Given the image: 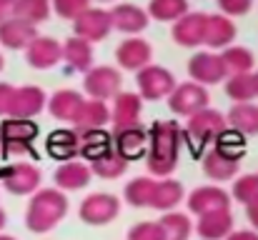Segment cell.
Here are the masks:
<instances>
[{
    "label": "cell",
    "mask_w": 258,
    "mask_h": 240,
    "mask_svg": "<svg viewBox=\"0 0 258 240\" xmlns=\"http://www.w3.org/2000/svg\"><path fill=\"white\" fill-rule=\"evenodd\" d=\"M206 23H208V13H203V10H188L183 18H178L173 23V28H171L173 43L180 45V48H198V45H203Z\"/></svg>",
    "instance_id": "11"
},
{
    "label": "cell",
    "mask_w": 258,
    "mask_h": 240,
    "mask_svg": "<svg viewBox=\"0 0 258 240\" xmlns=\"http://www.w3.org/2000/svg\"><path fill=\"white\" fill-rule=\"evenodd\" d=\"M223 130H228L226 115L213 108H203V110L193 113L185 125V135L193 138L196 143H216Z\"/></svg>",
    "instance_id": "8"
},
{
    "label": "cell",
    "mask_w": 258,
    "mask_h": 240,
    "mask_svg": "<svg viewBox=\"0 0 258 240\" xmlns=\"http://www.w3.org/2000/svg\"><path fill=\"white\" fill-rule=\"evenodd\" d=\"M83 90L90 100H113L123 90V75L113 65H93L83 75Z\"/></svg>",
    "instance_id": "3"
},
{
    "label": "cell",
    "mask_w": 258,
    "mask_h": 240,
    "mask_svg": "<svg viewBox=\"0 0 258 240\" xmlns=\"http://www.w3.org/2000/svg\"><path fill=\"white\" fill-rule=\"evenodd\" d=\"M86 98L83 93L78 90H71V88H63V90H55L50 98H48V110L55 120H63V123H71L78 118L81 108H83Z\"/></svg>",
    "instance_id": "22"
},
{
    "label": "cell",
    "mask_w": 258,
    "mask_h": 240,
    "mask_svg": "<svg viewBox=\"0 0 258 240\" xmlns=\"http://www.w3.org/2000/svg\"><path fill=\"white\" fill-rule=\"evenodd\" d=\"M226 95L236 103H251L256 98V85H253V73H241V75H228L223 80Z\"/></svg>",
    "instance_id": "37"
},
{
    "label": "cell",
    "mask_w": 258,
    "mask_h": 240,
    "mask_svg": "<svg viewBox=\"0 0 258 240\" xmlns=\"http://www.w3.org/2000/svg\"><path fill=\"white\" fill-rule=\"evenodd\" d=\"M161 228H163V238L166 240H188L190 233H193V223L185 213H178V210H171V213H163V218L158 220Z\"/></svg>",
    "instance_id": "36"
},
{
    "label": "cell",
    "mask_w": 258,
    "mask_h": 240,
    "mask_svg": "<svg viewBox=\"0 0 258 240\" xmlns=\"http://www.w3.org/2000/svg\"><path fill=\"white\" fill-rule=\"evenodd\" d=\"M166 100H168L171 113L183 115V118H190L193 113H198V110L208 108L211 95H208V88H203V85H198V83L188 80V83H178V85H175V90H173Z\"/></svg>",
    "instance_id": "7"
},
{
    "label": "cell",
    "mask_w": 258,
    "mask_h": 240,
    "mask_svg": "<svg viewBox=\"0 0 258 240\" xmlns=\"http://www.w3.org/2000/svg\"><path fill=\"white\" fill-rule=\"evenodd\" d=\"M55 15L66 18V20H76L83 10L90 8V0H50Z\"/></svg>",
    "instance_id": "41"
},
{
    "label": "cell",
    "mask_w": 258,
    "mask_h": 240,
    "mask_svg": "<svg viewBox=\"0 0 258 240\" xmlns=\"http://www.w3.org/2000/svg\"><path fill=\"white\" fill-rule=\"evenodd\" d=\"M25 60L35 70H50L58 63H63V43H58L50 35H38L25 48Z\"/></svg>",
    "instance_id": "13"
},
{
    "label": "cell",
    "mask_w": 258,
    "mask_h": 240,
    "mask_svg": "<svg viewBox=\"0 0 258 240\" xmlns=\"http://www.w3.org/2000/svg\"><path fill=\"white\" fill-rule=\"evenodd\" d=\"M0 240H15L13 235H0Z\"/></svg>",
    "instance_id": "51"
},
{
    "label": "cell",
    "mask_w": 258,
    "mask_h": 240,
    "mask_svg": "<svg viewBox=\"0 0 258 240\" xmlns=\"http://www.w3.org/2000/svg\"><path fill=\"white\" fill-rule=\"evenodd\" d=\"M115 63L123 68V70H143L146 65L153 63V48L146 38H138V35H131L125 40H120V45L115 48Z\"/></svg>",
    "instance_id": "12"
},
{
    "label": "cell",
    "mask_w": 258,
    "mask_h": 240,
    "mask_svg": "<svg viewBox=\"0 0 258 240\" xmlns=\"http://www.w3.org/2000/svg\"><path fill=\"white\" fill-rule=\"evenodd\" d=\"M105 123H110V108L103 100H90L88 98L78 113V118L73 120V130L86 133V130H100Z\"/></svg>",
    "instance_id": "29"
},
{
    "label": "cell",
    "mask_w": 258,
    "mask_h": 240,
    "mask_svg": "<svg viewBox=\"0 0 258 240\" xmlns=\"http://www.w3.org/2000/svg\"><path fill=\"white\" fill-rule=\"evenodd\" d=\"M13 93H15V85H10V83H0V115H8V113H10Z\"/></svg>",
    "instance_id": "44"
},
{
    "label": "cell",
    "mask_w": 258,
    "mask_h": 240,
    "mask_svg": "<svg viewBox=\"0 0 258 240\" xmlns=\"http://www.w3.org/2000/svg\"><path fill=\"white\" fill-rule=\"evenodd\" d=\"M13 10H15V0H0V23L13 18Z\"/></svg>",
    "instance_id": "45"
},
{
    "label": "cell",
    "mask_w": 258,
    "mask_h": 240,
    "mask_svg": "<svg viewBox=\"0 0 258 240\" xmlns=\"http://www.w3.org/2000/svg\"><path fill=\"white\" fill-rule=\"evenodd\" d=\"M238 168H241V160H233V158H228V155H223L218 148H211L203 155V173H206V178H211L216 183L233 180L238 175Z\"/></svg>",
    "instance_id": "26"
},
{
    "label": "cell",
    "mask_w": 258,
    "mask_h": 240,
    "mask_svg": "<svg viewBox=\"0 0 258 240\" xmlns=\"http://www.w3.org/2000/svg\"><path fill=\"white\" fill-rule=\"evenodd\" d=\"M196 233L201 235V240H226L233 233L231 210H218V213L201 215L198 223H196Z\"/></svg>",
    "instance_id": "25"
},
{
    "label": "cell",
    "mask_w": 258,
    "mask_h": 240,
    "mask_svg": "<svg viewBox=\"0 0 258 240\" xmlns=\"http://www.w3.org/2000/svg\"><path fill=\"white\" fill-rule=\"evenodd\" d=\"M216 3H218L221 13L228 18H241L253 8V0H216Z\"/></svg>",
    "instance_id": "43"
},
{
    "label": "cell",
    "mask_w": 258,
    "mask_h": 240,
    "mask_svg": "<svg viewBox=\"0 0 258 240\" xmlns=\"http://www.w3.org/2000/svg\"><path fill=\"white\" fill-rule=\"evenodd\" d=\"M5 223H8V215H5V210L0 208V230L5 228Z\"/></svg>",
    "instance_id": "48"
},
{
    "label": "cell",
    "mask_w": 258,
    "mask_h": 240,
    "mask_svg": "<svg viewBox=\"0 0 258 240\" xmlns=\"http://www.w3.org/2000/svg\"><path fill=\"white\" fill-rule=\"evenodd\" d=\"M226 123L231 130H236L238 135H258V105L253 103H236L228 115Z\"/></svg>",
    "instance_id": "30"
},
{
    "label": "cell",
    "mask_w": 258,
    "mask_h": 240,
    "mask_svg": "<svg viewBox=\"0 0 258 240\" xmlns=\"http://www.w3.org/2000/svg\"><path fill=\"white\" fill-rule=\"evenodd\" d=\"M50 13H53L50 0H15V10H13L15 18H20L35 28L40 23H45L50 18Z\"/></svg>",
    "instance_id": "32"
},
{
    "label": "cell",
    "mask_w": 258,
    "mask_h": 240,
    "mask_svg": "<svg viewBox=\"0 0 258 240\" xmlns=\"http://www.w3.org/2000/svg\"><path fill=\"white\" fill-rule=\"evenodd\" d=\"M141 110H143V98H141L138 93L120 90V93L113 98V108H110V123H113V130L138 125Z\"/></svg>",
    "instance_id": "20"
},
{
    "label": "cell",
    "mask_w": 258,
    "mask_h": 240,
    "mask_svg": "<svg viewBox=\"0 0 258 240\" xmlns=\"http://www.w3.org/2000/svg\"><path fill=\"white\" fill-rule=\"evenodd\" d=\"M185 205H188L190 213H196L201 218V215H208V213L231 210V195L218 185H203V188H196L185 198Z\"/></svg>",
    "instance_id": "14"
},
{
    "label": "cell",
    "mask_w": 258,
    "mask_h": 240,
    "mask_svg": "<svg viewBox=\"0 0 258 240\" xmlns=\"http://www.w3.org/2000/svg\"><path fill=\"white\" fill-rule=\"evenodd\" d=\"M113 150L125 158L128 163L136 158H143L148 153V133L141 128V125H133V128H120V130H113Z\"/></svg>",
    "instance_id": "18"
},
{
    "label": "cell",
    "mask_w": 258,
    "mask_h": 240,
    "mask_svg": "<svg viewBox=\"0 0 258 240\" xmlns=\"http://www.w3.org/2000/svg\"><path fill=\"white\" fill-rule=\"evenodd\" d=\"M221 60L228 70V75H241V73H251L256 65V55L251 53V48L246 45H228L226 50H221Z\"/></svg>",
    "instance_id": "31"
},
{
    "label": "cell",
    "mask_w": 258,
    "mask_h": 240,
    "mask_svg": "<svg viewBox=\"0 0 258 240\" xmlns=\"http://www.w3.org/2000/svg\"><path fill=\"white\" fill-rule=\"evenodd\" d=\"M38 138V125L23 118H5L0 123V143L8 155H20L30 150V143Z\"/></svg>",
    "instance_id": "4"
},
{
    "label": "cell",
    "mask_w": 258,
    "mask_h": 240,
    "mask_svg": "<svg viewBox=\"0 0 258 240\" xmlns=\"http://www.w3.org/2000/svg\"><path fill=\"white\" fill-rule=\"evenodd\" d=\"M108 150H113V138L108 133H103V128L100 130H86V133H81V155L83 158H88L93 163L95 158L105 155Z\"/></svg>",
    "instance_id": "34"
},
{
    "label": "cell",
    "mask_w": 258,
    "mask_h": 240,
    "mask_svg": "<svg viewBox=\"0 0 258 240\" xmlns=\"http://www.w3.org/2000/svg\"><path fill=\"white\" fill-rule=\"evenodd\" d=\"M5 68V58H3V53H0V70Z\"/></svg>",
    "instance_id": "50"
},
{
    "label": "cell",
    "mask_w": 258,
    "mask_h": 240,
    "mask_svg": "<svg viewBox=\"0 0 258 240\" xmlns=\"http://www.w3.org/2000/svg\"><path fill=\"white\" fill-rule=\"evenodd\" d=\"M45 148H48V155L53 160H60V163L76 160V155L81 153V133L73 130V128L53 130L45 140Z\"/></svg>",
    "instance_id": "23"
},
{
    "label": "cell",
    "mask_w": 258,
    "mask_h": 240,
    "mask_svg": "<svg viewBox=\"0 0 258 240\" xmlns=\"http://www.w3.org/2000/svg\"><path fill=\"white\" fill-rule=\"evenodd\" d=\"M113 30V23H110V13L105 8H88L83 10L76 20H73V33L76 38H83L90 45L93 43H103Z\"/></svg>",
    "instance_id": "9"
},
{
    "label": "cell",
    "mask_w": 258,
    "mask_h": 240,
    "mask_svg": "<svg viewBox=\"0 0 258 240\" xmlns=\"http://www.w3.org/2000/svg\"><path fill=\"white\" fill-rule=\"evenodd\" d=\"M48 105V95L43 88L38 85H20L13 93V103H10V113L8 118H23L30 120L38 113H43V108Z\"/></svg>",
    "instance_id": "15"
},
{
    "label": "cell",
    "mask_w": 258,
    "mask_h": 240,
    "mask_svg": "<svg viewBox=\"0 0 258 240\" xmlns=\"http://www.w3.org/2000/svg\"><path fill=\"white\" fill-rule=\"evenodd\" d=\"M68 215V198L58 188H43L30 195L25 210V228L30 233H50L63 218Z\"/></svg>",
    "instance_id": "2"
},
{
    "label": "cell",
    "mask_w": 258,
    "mask_h": 240,
    "mask_svg": "<svg viewBox=\"0 0 258 240\" xmlns=\"http://www.w3.org/2000/svg\"><path fill=\"white\" fill-rule=\"evenodd\" d=\"M136 83H138V95L143 100H166L175 90V85H178L171 70L163 68V65H156V63H151L143 70H138Z\"/></svg>",
    "instance_id": "5"
},
{
    "label": "cell",
    "mask_w": 258,
    "mask_h": 240,
    "mask_svg": "<svg viewBox=\"0 0 258 240\" xmlns=\"http://www.w3.org/2000/svg\"><path fill=\"white\" fill-rule=\"evenodd\" d=\"M120 213V200L110 193H90L78 208V215L86 225H108Z\"/></svg>",
    "instance_id": "10"
},
{
    "label": "cell",
    "mask_w": 258,
    "mask_h": 240,
    "mask_svg": "<svg viewBox=\"0 0 258 240\" xmlns=\"http://www.w3.org/2000/svg\"><path fill=\"white\" fill-rule=\"evenodd\" d=\"M125 170H128V160L120 158L115 150H108L105 155H100V158H95L90 163V173L95 178H103V180H115Z\"/></svg>",
    "instance_id": "33"
},
{
    "label": "cell",
    "mask_w": 258,
    "mask_h": 240,
    "mask_svg": "<svg viewBox=\"0 0 258 240\" xmlns=\"http://www.w3.org/2000/svg\"><path fill=\"white\" fill-rule=\"evenodd\" d=\"M38 28L20 20V18H8L5 23H0V45L8 50H25L35 38H38Z\"/></svg>",
    "instance_id": "21"
},
{
    "label": "cell",
    "mask_w": 258,
    "mask_h": 240,
    "mask_svg": "<svg viewBox=\"0 0 258 240\" xmlns=\"http://www.w3.org/2000/svg\"><path fill=\"white\" fill-rule=\"evenodd\" d=\"M128 240H166L163 238V228H161V223L156 220V223H138V225H133L131 230H128Z\"/></svg>",
    "instance_id": "42"
},
{
    "label": "cell",
    "mask_w": 258,
    "mask_h": 240,
    "mask_svg": "<svg viewBox=\"0 0 258 240\" xmlns=\"http://www.w3.org/2000/svg\"><path fill=\"white\" fill-rule=\"evenodd\" d=\"M253 85H256V95H258V70L253 73Z\"/></svg>",
    "instance_id": "49"
},
{
    "label": "cell",
    "mask_w": 258,
    "mask_h": 240,
    "mask_svg": "<svg viewBox=\"0 0 258 240\" xmlns=\"http://www.w3.org/2000/svg\"><path fill=\"white\" fill-rule=\"evenodd\" d=\"M95 3H113V0H95Z\"/></svg>",
    "instance_id": "52"
},
{
    "label": "cell",
    "mask_w": 258,
    "mask_h": 240,
    "mask_svg": "<svg viewBox=\"0 0 258 240\" xmlns=\"http://www.w3.org/2000/svg\"><path fill=\"white\" fill-rule=\"evenodd\" d=\"M153 185H156V180H151V178H136V180H131L125 185V190H123L125 203L133 205V208H148Z\"/></svg>",
    "instance_id": "38"
},
{
    "label": "cell",
    "mask_w": 258,
    "mask_h": 240,
    "mask_svg": "<svg viewBox=\"0 0 258 240\" xmlns=\"http://www.w3.org/2000/svg\"><path fill=\"white\" fill-rule=\"evenodd\" d=\"M236 35H238V28H236L233 18H228L223 13H208L203 45H208L213 53L216 50H226L228 45H233Z\"/></svg>",
    "instance_id": "19"
},
{
    "label": "cell",
    "mask_w": 258,
    "mask_h": 240,
    "mask_svg": "<svg viewBox=\"0 0 258 240\" xmlns=\"http://www.w3.org/2000/svg\"><path fill=\"white\" fill-rule=\"evenodd\" d=\"M63 63L68 65V70L76 73H88L93 68V45L83 40V38H68L63 43Z\"/></svg>",
    "instance_id": "28"
},
{
    "label": "cell",
    "mask_w": 258,
    "mask_h": 240,
    "mask_svg": "<svg viewBox=\"0 0 258 240\" xmlns=\"http://www.w3.org/2000/svg\"><path fill=\"white\" fill-rule=\"evenodd\" d=\"M246 215H248V223L256 228L258 233V203H251V205H246Z\"/></svg>",
    "instance_id": "47"
},
{
    "label": "cell",
    "mask_w": 258,
    "mask_h": 240,
    "mask_svg": "<svg viewBox=\"0 0 258 240\" xmlns=\"http://www.w3.org/2000/svg\"><path fill=\"white\" fill-rule=\"evenodd\" d=\"M90 178H93L90 165L81 163V160H68V163H63V165L55 170V175H53L55 188L63 190V193H66V190H83L88 183H90Z\"/></svg>",
    "instance_id": "24"
},
{
    "label": "cell",
    "mask_w": 258,
    "mask_h": 240,
    "mask_svg": "<svg viewBox=\"0 0 258 240\" xmlns=\"http://www.w3.org/2000/svg\"><path fill=\"white\" fill-rule=\"evenodd\" d=\"M231 195H233L236 203H241V205L258 203V175L256 173L236 178V183H233V193H231Z\"/></svg>",
    "instance_id": "40"
},
{
    "label": "cell",
    "mask_w": 258,
    "mask_h": 240,
    "mask_svg": "<svg viewBox=\"0 0 258 240\" xmlns=\"http://www.w3.org/2000/svg\"><path fill=\"white\" fill-rule=\"evenodd\" d=\"M110 23L118 33H125L128 38L131 35H138L148 28L151 18L148 13L141 8V5H133V3H115L110 10Z\"/></svg>",
    "instance_id": "16"
},
{
    "label": "cell",
    "mask_w": 258,
    "mask_h": 240,
    "mask_svg": "<svg viewBox=\"0 0 258 240\" xmlns=\"http://www.w3.org/2000/svg\"><path fill=\"white\" fill-rule=\"evenodd\" d=\"M226 240H258L256 230H233Z\"/></svg>",
    "instance_id": "46"
},
{
    "label": "cell",
    "mask_w": 258,
    "mask_h": 240,
    "mask_svg": "<svg viewBox=\"0 0 258 240\" xmlns=\"http://www.w3.org/2000/svg\"><path fill=\"white\" fill-rule=\"evenodd\" d=\"M180 200H185V190H183V185H180L178 180L163 178V180H156L148 208H153V210H163V213H171V210H175V205H178Z\"/></svg>",
    "instance_id": "27"
},
{
    "label": "cell",
    "mask_w": 258,
    "mask_h": 240,
    "mask_svg": "<svg viewBox=\"0 0 258 240\" xmlns=\"http://www.w3.org/2000/svg\"><path fill=\"white\" fill-rule=\"evenodd\" d=\"M40 170L30 163H15L5 170L3 175V185L8 193L13 195H33L40 188Z\"/></svg>",
    "instance_id": "17"
},
{
    "label": "cell",
    "mask_w": 258,
    "mask_h": 240,
    "mask_svg": "<svg viewBox=\"0 0 258 240\" xmlns=\"http://www.w3.org/2000/svg\"><path fill=\"white\" fill-rule=\"evenodd\" d=\"M213 148H218L223 155H228L233 160H243V155H246V140L236 130H223L221 138L213 143Z\"/></svg>",
    "instance_id": "39"
},
{
    "label": "cell",
    "mask_w": 258,
    "mask_h": 240,
    "mask_svg": "<svg viewBox=\"0 0 258 240\" xmlns=\"http://www.w3.org/2000/svg\"><path fill=\"white\" fill-rule=\"evenodd\" d=\"M188 78L203 88L208 85H218L228 78V70L221 60V53H213V50H201V53H193L188 58Z\"/></svg>",
    "instance_id": "6"
},
{
    "label": "cell",
    "mask_w": 258,
    "mask_h": 240,
    "mask_svg": "<svg viewBox=\"0 0 258 240\" xmlns=\"http://www.w3.org/2000/svg\"><path fill=\"white\" fill-rule=\"evenodd\" d=\"M180 140H183V128L175 120H156L151 125L146 165L156 178H171V173L178 168Z\"/></svg>",
    "instance_id": "1"
},
{
    "label": "cell",
    "mask_w": 258,
    "mask_h": 240,
    "mask_svg": "<svg viewBox=\"0 0 258 240\" xmlns=\"http://www.w3.org/2000/svg\"><path fill=\"white\" fill-rule=\"evenodd\" d=\"M146 13L158 23H175L188 13V0H151Z\"/></svg>",
    "instance_id": "35"
}]
</instances>
